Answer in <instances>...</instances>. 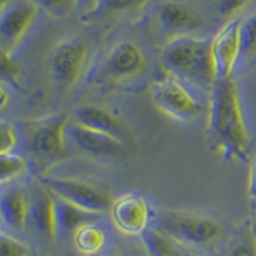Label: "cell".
Here are the masks:
<instances>
[{
  "mask_svg": "<svg viewBox=\"0 0 256 256\" xmlns=\"http://www.w3.org/2000/svg\"><path fill=\"white\" fill-rule=\"evenodd\" d=\"M22 142L27 152L38 160H54L67 148L70 120L64 113L22 120L20 123Z\"/></svg>",
  "mask_w": 256,
  "mask_h": 256,
  "instance_id": "4",
  "label": "cell"
},
{
  "mask_svg": "<svg viewBox=\"0 0 256 256\" xmlns=\"http://www.w3.org/2000/svg\"><path fill=\"white\" fill-rule=\"evenodd\" d=\"M31 202L20 188L3 190L2 192V219L9 228L24 230L31 220Z\"/></svg>",
  "mask_w": 256,
  "mask_h": 256,
  "instance_id": "15",
  "label": "cell"
},
{
  "mask_svg": "<svg viewBox=\"0 0 256 256\" xmlns=\"http://www.w3.org/2000/svg\"><path fill=\"white\" fill-rule=\"evenodd\" d=\"M2 77L4 82L8 84H17L20 77V66L14 58L12 52H6L2 50Z\"/></svg>",
  "mask_w": 256,
  "mask_h": 256,
  "instance_id": "25",
  "label": "cell"
},
{
  "mask_svg": "<svg viewBox=\"0 0 256 256\" xmlns=\"http://www.w3.org/2000/svg\"><path fill=\"white\" fill-rule=\"evenodd\" d=\"M34 0H6L0 10L2 50L12 52L24 41L38 16Z\"/></svg>",
  "mask_w": 256,
  "mask_h": 256,
  "instance_id": "9",
  "label": "cell"
},
{
  "mask_svg": "<svg viewBox=\"0 0 256 256\" xmlns=\"http://www.w3.org/2000/svg\"><path fill=\"white\" fill-rule=\"evenodd\" d=\"M242 20L234 18L224 24L212 38V56L216 60L219 80L233 77L242 58Z\"/></svg>",
  "mask_w": 256,
  "mask_h": 256,
  "instance_id": "11",
  "label": "cell"
},
{
  "mask_svg": "<svg viewBox=\"0 0 256 256\" xmlns=\"http://www.w3.org/2000/svg\"><path fill=\"white\" fill-rule=\"evenodd\" d=\"M248 191V196H250L252 200H256V156L254 158L252 163H251L250 166Z\"/></svg>",
  "mask_w": 256,
  "mask_h": 256,
  "instance_id": "29",
  "label": "cell"
},
{
  "mask_svg": "<svg viewBox=\"0 0 256 256\" xmlns=\"http://www.w3.org/2000/svg\"><path fill=\"white\" fill-rule=\"evenodd\" d=\"M145 2L146 0H99L98 12H102V10H113V12L126 10V9L141 6Z\"/></svg>",
  "mask_w": 256,
  "mask_h": 256,
  "instance_id": "27",
  "label": "cell"
},
{
  "mask_svg": "<svg viewBox=\"0 0 256 256\" xmlns=\"http://www.w3.org/2000/svg\"><path fill=\"white\" fill-rule=\"evenodd\" d=\"M28 170V162L24 156L13 154L0 155V180L2 184H10L17 178L22 177Z\"/></svg>",
  "mask_w": 256,
  "mask_h": 256,
  "instance_id": "20",
  "label": "cell"
},
{
  "mask_svg": "<svg viewBox=\"0 0 256 256\" xmlns=\"http://www.w3.org/2000/svg\"><path fill=\"white\" fill-rule=\"evenodd\" d=\"M80 9L86 13L98 12L99 8V0H78Z\"/></svg>",
  "mask_w": 256,
  "mask_h": 256,
  "instance_id": "30",
  "label": "cell"
},
{
  "mask_svg": "<svg viewBox=\"0 0 256 256\" xmlns=\"http://www.w3.org/2000/svg\"><path fill=\"white\" fill-rule=\"evenodd\" d=\"M88 216H91L90 214L84 212V210L56 198V223H58L59 238L74 232L78 226L84 222H88Z\"/></svg>",
  "mask_w": 256,
  "mask_h": 256,
  "instance_id": "19",
  "label": "cell"
},
{
  "mask_svg": "<svg viewBox=\"0 0 256 256\" xmlns=\"http://www.w3.org/2000/svg\"><path fill=\"white\" fill-rule=\"evenodd\" d=\"M148 58L140 45L132 40L116 42L102 62L100 73L104 80L122 82L140 77L148 70Z\"/></svg>",
  "mask_w": 256,
  "mask_h": 256,
  "instance_id": "7",
  "label": "cell"
},
{
  "mask_svg": "<svg viewBox=\"0 0 256 256\" xmlns=\"http://www.w3.org/2000/svg\"><path fill=\"white\" fill-rule=\"evenodd\" d=\"M248 230H250L251 236L254 237V240H255V242H256V218L254 219L252 222H251V224H250V228H248Z\"/></svg>",
  "mask_w": 256,
  "mask_h": 256,
  "instance_id": "33",
  "label": "cell"
},
{
  "mask_svg": "<svg viewBox=\"0 0 256 256\" xmlns=\"http://www.w3.org/2000/svg\"><path fill=\"white\" fill-rule=\"evenodd\" d=\"M206 113L208 136L216 152L227 159H244L250 148V131L233 77L218 80L210 91Z\"/></svg>",
  "mask_w": 256,
  "mask_h": 256,
  "instance_id": "1",
  "label": "cell"
},
{
  "mask_svg": "<svg viewBox=\"0 0 256 256\" xmlns=\"http://www.w3.org/2000/svg\"><path fill=\"white\" fill-rule=\"evenodd\" d=\"M68 140L72 141L82 152L96 156L118 158L127 154V144L76 122L68 126Z\"/></svg>",
  "mask_w": 256,
  "mask_h": 256,
  "instance_id": "13",
  "label": "cell"
},
{
  "mask_svg": "<svg viewBox=\"0 0 256 256\" xmlns=\"http://www.w3.org/2000/svg\"><path fill=\"white\" fill-rule=\"evenodd\" d=\"M36 6L48 14L56 18H64L80 9L78 0H34Z\"/></svg>",
  "mask_w": 256,
  "mask_h": 256,
  "instance_id": "21",
  "label": "cell"
},
{
  "mask_svg": "<svg viewBox=\"0 0 256 256\" xmlns=\"http://www.w3.org/2000/svg\"><path fill=\"white\" fill-rule=\"evenodd\" d=\"M158 230L188 248H205L224 236V226L216 218L186 210H163L156 216Z\"/></svg>",
  "mask_w": 256,
  "mask_h": 256,
  "instance_id": "3",
  "label": "cell"
},
{
  "mask_svg": "<svg viewBox=\"0 0 256 256\" xmlns=\"http://www.w3.org/2000/svg\"><path fill=\"white\" fill-rule=\"evenodd\" d=\"M88 44L78 38L60 41L49 58L50 73L62 88H72L81 78L88 59Z\"/></svg>",
  "mask_w": 256,
  "mask_h": 256,
  "instance_id": "6",
  "label": "cell"
},
{
  "mask_svg": "<svg viewBox=\"0 0 256 256\" xmlns=\"http://www.w3.org/2000/svg\"><path fill=\"white\" fill-rule=\"evenodd\" d=\"M73 122L100 134H108L124 144L132 140V134L127 124L116 114L102 105L88 104L81 106L74 113Z\"/></svg>",
  "mask_w": 256,
  "mask_h": 256,
  "instance_id": "12",
  "label": "cell"
},
{
  "mask_svg": "<svg viewBox=\"0 0 256 256\" xmlns=\"http://www.w3.org/2000/svg\"><path fill=\"white\" fill-rule=\"evenodd\" d=\"M0 256H32V248L27 242L2 232L0 234Z\"/></svg>",
  "mask_w": 256,
  "mask_h": 256,
  "instance_id": "23",
  "label": "cell"
},
{
  "mask_svg": "<svg viewBox=\"0 0 256 256\" xmlns=\"http://www.w3.org/2000/svg\"><path fill=\"white\" fill-rule=\"evenodd\" d=\"M255 0H220L219 3V12L223 16H230L238 12L244 6H250Z\"/></svg>",
  "mask_w": 256,
  "mask_h": 256,
  "instance_id": "28",
  "label": "cell"
},
{
  "mask_svg": "<svg viewBox=\"0 0 256 256\" xmlns=\"http://www.w3.org/2000/svg\"><path fill=\"white\" fill-rule=\"evenodd\" d=\"M162 62L166 72L195 90L210 92L219 80L209 38L177 36L164 46Z\"/></svg>",
  "mask_w": 256,
  "mask_h": 256,
  "instance_id": "2",
  "label": "cell"
},
{
  "mask_svg": "<svg viewBox=\"0 0 256 256\" xmlns=\"http://www.w3.org/2000/svg\"><path fill=\"white\" fill-rule=\"evenodd\" d=\"M242 56L250 58L256 52V13L242 20Z\"/></svg>",
  "mask_w": 256,
  "mask_h": 256,
  "instance_id": "24",
  "label": "cell"
},
{
  "mask_svg": "<svg viewBox=\"0 0 256 256\" xmlns=\"http://www.w3.org/2000/svg\"><path fill=\"white\" fill-rule=\"evenodd\" d=\"M22 142L20 128L12 123L2 122L0 124V155L13 154Z\"/></svg>",
  "mask_w": 256,
  "mask_h": 256,
  "instance_id": "22",
  "label": "cell"
},
{
  "mask_svg": "<svg viewBox=\"0 0 256 256\" xmlns=\"http://www.w3.org/2000/svg\"><path fill=\"white\" fill-rule=\"evenodd\" d=\"M158 18L162 26L170 31L195 28L200 22L196 12L187 6L178 3H166L160 6Z\"/></svg>",
  "mask_w": 256,
  "mask_h": 256,
  "instance_id": "18",
  "label": "cell"
},
{
  "mask_svg": "<svg viewBox=\"0 0 256 256\" xmlns=\"http://www.w3.org/2000/svg\"><path fill=\"white\" fill-rule=\"evenodd\" d=\"M31 220L30 223L41 236L56 241L58 240L56 223V196L48 187L41 188L31 200Z\"/></svg>",
  "mask_w": 256,
  "mask_h": 256,
  "instance_id": "14",
  "label": "cell"
},
{
  "mask_svg": "<svg viewBox=\"0 0 256 256\" xmlns=\"http://www.w3.org/2000/svg\"><path fill=\"white\" fill-rule=\"evenodd\" d=\"M98 256H128L126 255V254L120 252V251H114V250H108L104 254H100V255Z\"/></svg>",
  "mask_w": 256,
  "mask_h": 256,
  "instance_id": "32",
  "label": "cell"
},
{
  "mask_svg": "<svg viewBox=\"0 0 256 256\" xmlns=\"http://www.w3.org/2000/svg\"><path fill=\"white\" fill-rule=\"evenodd\" d=\"M46 187L62 200L78 208L90 216L102 214L110 209L113 200L105 191L90 182L74 178H52Z\"/></svg>",
  "mask_w": 256,
  "mask_h": 256,
  "instance_id": "8",
  "label": "cell"
},
{
  "mask_svg": "<svg viewBox=\"0 0 256 256\" xmlns=\"http://www.w3.org/2000/svg\"><path fill=\"white\" fill-rule=\"evenodd\" d=\"M0 95H2V106L0 108L4 112L6 106L10 104V90L6 88V84L4 81L0 84Z\"/></svg>",
  "mask_w": 256,
  "mask_h": 256,
  "instance_id": "31",
  "label": "cell"
},
{
  "mask_svg": "<svg viewBox=\"0 0 256 256\" xmlns=\"http://www.w3.org/2000/svg\"><path fill=\"white\" fill-rule=\"evenodd\" d=\"M194 90L190 84L166 72L163 78L152 82L150 95L160 113L177 122L190 123L198 120L206 110Z\"/></svg>",
  "mask_w": 256,
  "mask_h": 256,
  "instance_id": "5",
  "label": "cell"
},
{
  "mask_svg": "<svg viewBox=\"0 0 256 256\" xmlns=\"http://www.w3.org/2000/svg\"><path fill=\"white\" fill-rule=\"evenodd\" d=\"M148 256H196L191 248L172 238L156 227H152L141 237Z\"/></svg>",
  "mask_w": 256,
  "mask_h": 256,
  "instance_id": "17",
  "label": "cell"
},
{
  "mask_svg": "<svg viewBox=\"0 0 256 256\" xmlns=\"http://www.w3.org/2000/svg\"><path fill=\"white\" fill-rule=\"evenodd\" d=\"M73 246L81 256H98L109 248V234L104 227L92 222H84L72 233Z\"/></svg>",
  "mask_w": 256,
  "mask_h": 256,
  "instance_id": "16",
  "label": "cell"
},
{
  "mask_svg": "<svg viewBox=\"0 0 256 256\" xmlns=\"http://www.w3.org/2000/svg\"><path fill=\"white\" fill-rule=\"evenodd\" d=\"M110 216L114 227L122 234L142 237L150 230V206L142 195L127 192L113 200Z\"/></svg>",
  "mask_w": 256,
  "mask_h": 256,
  "instance_id": "10",
  "label": "cell"
},
{
  "mask_svg": "<svg viewBox=\"0 0 256 256\" xmlns=\"http://www.w3.org/2000/svg\"><path fill=\"white\" fill-rule=\"evenodd\" d=\"M227 256H256V242L251 236L250 230L246 236L233 244Z\"/></svg>",
  "mask_w": 256,
  "mask_h": 256,
  "instance_id": "26",
  "label": "cell"
}]
</instances>
